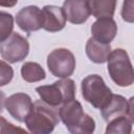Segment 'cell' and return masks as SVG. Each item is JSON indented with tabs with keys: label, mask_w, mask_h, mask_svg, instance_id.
I'll return each instance as SVG.
<instances>
[{
	"label": "cell",
	"mask_w": 134,
	"mask_h": 134,
	"mask_svg": "<svg viewBox=\"0 0 134 134\" xmlns=\"http://www.w3.org/2000/svg\"><path fill=\"white\" fill-rule=\"evenodd\" d=\"M36 91L43 102L50 106L59 107L74 98L75 84L71 79L63 77L51 85L39 86L36 88Z\"/></svg>",
	"instance_id": "obj_4"
},
{
	"label": "cell",
	"mask_w": 134,
	"mask_h": 134,
	"mask_svg": "<svg viewBox=\"0 0 134 134\" xmlns=\"http://www.w3.org/2000/svg\"><path fill=\"white\" fill-rule=\"evenodd\" d=\"M43 26L46 31L55 32L62 30L66 25V18L62 7L55 5H45L42 8Z\"/></svg>",
	"instance_id": "obj_12"
},
{
	"label": "cell",
	"mask_w": 134,
	"mask_h": 134,
	"mask_svg": "<svg viewBox=\"0 0 134 134\" xmlns=\"http://www.w3.org/2000/svg\"><path fill=\"white\" fill-rule=\"evenodd\" d=\"M121 17L126 22L132 23L134 20L133 16V0H124L121 8Z\"/></svg>",
	"instance_id": "obj_21"
},
{
	"label": "cell",
	"mask_w": 134,
	"mask_h": 134,
	"mask_svg": "<svg viewBox=\"0 0 134 134\" xmlns=\"http://www.w3.org/2000/svg\"><path fill=\"white\" fill-rule=\"evenodd\" d=\"M26 133V131L22 128H18V127H15L13 124L8 122L3 116H0V134L2 133Z\"/></svg>",
	"instance_id": "obj_20"
},
{
	"label": "cell",
	"mask_w": 134,
	"mask_h": 134,
	"mask_svg": "<svg viewBox=\"0 0 134 134\" xmlns=\"http://www.w3.org/2000/svg\"><path fill=\"white\" fill-rule=\"evenodd\" d=\"M29 52L28 41L18 32H12L0 43V54L8 63L23 61Z\"/></svg>",
	"instance_id": "obj_7"
},
{
	"label": "cell",
	"mask_w": 134,
	"mask_h": 134,
	"mask_svg": "<svg viewBox=\"0 0 134 134\" xmlns=\"http://www.w3.org/2000/svg\"><path fill=\"white\" fill-rule=\"evenodd\" d=\"M111 52L110 44L102 43L94 38H90L86 43V54L89 60L96 64L106 63Z\"/></svg>",
	"instance_id": "obj_14"
},
{
	"label": "cell",
	"mask_w": 134,
	"mask_h": 134,
	"mask_svg": "<svg viewBox=\"0 0 134 134\" xmlns=\"http://www.w3.org/2000/svg\"><path fill=\"white\" fill-rule=\"evenodd\" d=\"M81 89L84 99L97 109H102L113 94L103 77L98 74H90L86 76L82 81Z\"/></svg>",
	"instance_id": "obj_5"
},
{
	"label": "cell",
	"mask_w": 134,
	"mask_h": 134,
	"mask_svg": "<svg viewBox=\"0 0 134 134\" xmlns=\"http://www.w3.org/2000/svg\"><path fill=\"white\" fill-rule=\"evenodd\" d=\"M90 14L96 19L99 18H112L117 0H87Z\"/></svg>",
	"instance_id": "obj_15"
},
{
	"label": "cell",
	"mask_w": 134,
	"mask_h": 134,
	"mask_svg": "<svg viewBox=\"0 0 134 134\" xmlns=\"http://www.w3.org/2000/svg\"><path fill=\"white\" fill-rule=\"evenodd\" d=\"M14 29V18L6 12H0V42L4 41Z\"/></svg>",
	"instance_id": "obj_18"
},
{
	"label": "cell",
	"mask_w": 134,
	"mask_h": 134,
	"mask_svg": "<svg viewBox=\"0 0 134 134\" xmlns=\"http://www.w3.org/2000/svg\"><path fill=\"white\" fill-rule=\"evenodd\" d=\"M59 116L70 133L90 134L95 130L94 119L84 112L81 103L75 98L62 105Z\"/></svg>",
	"instance_id": "obj_2"
},
{
	"label": "cell",
	"mask_w": 134,
	"mask_h": 134,
	"mask_svg": "<svg viewBox=\"0 0 134 134\" xmlns=\"http://www.w3.org/2000/svg\"><path fill=\"white\" fill-rule=\"evenodd\" d=\"M17 25L25 32L37 31L43 26L42 9L36 5L25 6L17 13Z\"/></svg>",
	"instance_id": "obj_9"
},
{
	"label": "cell",
	"mask_w": 134,
	"mask_h": 134,
	"mask_svg": "<svg viewBox=\"0 0 134 134\" xmlns=\"http://www.w3.org/2000/svg\"><path fill=\"white\" fill-rule=\"evenodd\" d=\"M18 3V0H0V6L13 7Z\"/></svg>",
	"instance_id": "obj_22"
},
{
	"label": "cell",
	"mask_w": 134,
	"mask_h": 134,
	"mask_svg": "<svg viewBox=\"0 0 134 134\" xmlns=\"http://www.w3.org/2000/svg\"><path fill=\"white\" fill-rule=\"evenodd\" d=\"M133 119L127 115H121L115 118H112L108 121L106 129L107 134H130L132 131Z\"/></svg>",
	"instance_id": "obj_17"
},
{
	"label": "cell",
	"mask_w": 134,
	"mask_h": 134,
	"mask_svg": "<svg viewBox=\"0 0 134 134\" xmlns=\"http://www.w3.org/2000/svg\"><path fill=\"white\" fill-rule=\"evenodd\" d=\"M108 72L111 80L119 87H129L134 82L133 67L129 54L121 48L111 51L108 60Z\"/></svg>",
	"instance_id": "obj_3"
},
{
	"label": "cell",
	"mask_w": 134,
	"mask_h": 134,
	"mask_svg": "<svg viewBox=\"0 0 134 134\" xmlns=\"http://www.w3.org/2000/svg\"><path fill=\"white\" fill-rule=\"evenodd\" d=\"M75 58L66 48H57L47 57V67L52 75L63 79L69 77L75 69Z\"/></svg>",
	"instance_id": "obj_6"
},
{
	"label": "cell",
	"mask_w": 134,
	"mask_h": 134,
	"mask_svg": "<svg viewBox=\"0 0 134 134\" xmlns=\"http://www.w3.org/2000/svg\"><path fill=\"white\" fill-rule=\"evenodd\" d=\"M91 34L95 40L110 44L117 34L116 22L112 18H99L91 25Z\"/></svg>",
	"instance_id": "obj_13"
},
{
	"label": "cell",
	"mask_w": 134,
	"mask_h": 134,
	"mask_svg": "<svg viewBox=\"0 0 134 134\" xmlns=\"http://www.w3.org/2000/svg\"><path fill=\"white\" fill-rule=\"evenodd\" d=\"M4 107L12 115V117L20 122H23L31 110L32 100L28 94L19 92L5 98Z\"/></svg>",
	"instance_id": "obj_10"
},
{
	"label": "cell",
	"mask_w": 134,
	"mask_h": 134,
	"mask_svg": "<svg viewBox=\"0 0 134 134\" xmlns=\"http://www.w3.org/2000/svg\"><path fill=\"white\" fill-rule=\"evenodd\" d=\"M13 76H14L13 68L6 62L0 60V87L10 83Z\"/></svg>",
	"instance_id": "obj_19"
},
{
	"label": "cell",
	"mask_w": 134,
	"mask_h": 134,
	"mask_svg": "<svg viewBox=\"0 0 134 134\" xmlns=\"http://www.w3.org/2000/svg\"><path fill=\"white\" fill-rule=\"evenodd\" d=\"M21 75L24 81L35 83L44 80L46 73L40 64L36 62H25L21 67Z\"/></svg>",
	"instance_id": "obj_16"
},
{
	"label": "cell",
	"mask_w": 134,
	"mask_h": 134,
	"mask_svg": "<svg viewBox=\"0 0 134 134\" xmlns=\"http://www.w3.org/2000/svg\"><path fill=\"white\" fill-rule=\"evenodd\" d=\"M62 9L66 21L72 24L85 23L91 15L87 0H65Z\"/></svg>",
	"instance_id": "obj_11"
},
{
	"label": "cell",
	"mask_w": 134,
	"mask_h": 134,
	"mask_svg": "<svg viewBox=\"0 0 134 134\" xmlns=\"http://www.w3.org/2000/svg\"><path fill=\"white\" fill-rule=\"evenodd\" d=\"M59 121L58 107L50 106L42 99L32 103L31 110L24 120L28 131L34 134H48L53 131Z\"/></svg>",
	"instance_id": "obj_1"
},
{
	"label": "cell",
	"mask_w": 134,
	"mask_h": 134,
	"mask_svg": "<svg viewBox=\"0 0 134 134\" xmlns=\"http://www.w3.org/2000/svg\"><path fill=\"white\" fill-rule=\"evenodd\" d=\"M5 94L4 92L0 91V113L3 111V107H4V103H5Z\"/></svg>",
	"instance_id": "obj_23"
},
{
	"label": "cell",
	"mask_w": 134,
	"mask_h": 134,
	"mask_svg": "<svg viewBox=\"0 0 134 134\" xmlns=\"http://www.w3.org/2000/svg\"><path fill=\"white\" fill-rule=\"evenodd\" d=\"M99 110L104 120L107 122L121 115H127L133 119V98L131 97L127 100L121 95L112 94L109 102Z\"/></svg>",
	"instance_id": "obj_8"
}]
</instances>
